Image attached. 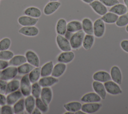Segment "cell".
<instances>
[{
  "label": "cell",
  "mask_w": 128,
  "mask_h": 114,
  "mask_svg": "<svg viewBox=\"0 0 128 114\" xmlns=\"http://www.w3.org/2000/svg\"><path fill=\"white\" fill-rule=\"evenodd\" d=\"M84 36L85 33L82 30L74 33L69 40L72 49L76 50L80 48L82 46Z\"/></svg>",
  "instance_id": "obj_1"
},
{
  "label": "cell",
  "mask_w": 128,
  "mask_h": 114,
  "mask_svg": "<svg viewBox=\"0 0 128 114\" xmlns=\"http://www.w3.org/2000/svg\"><path fill=\"white\" fill-rule=\"evenodd\" d=\"M18 74L17 67L9 65L0 72V79L6 81L13 79Z\"/></svg>",
  "instance_id": "obj_2"
},
{
  "label": "cell",
  "mask_w": 128,
  "mask_h": 114,
  "mask_svg": "<svg viewBox=\"0 0 128 114\" xmlns=\"http://www.w3.org/2000/svg\"><path fill=\"white\" fill-rule=\"evenodd\" d=\"M20 90L22 95L26 97L31 94L32 89V83L28 78V74L24 75L20 80Z\"/></svg>",
  "instance_id": "obj_3"
},
{
  "label": "cell",
  "mask_w": 128,
  "mask_h": 114,
  "mask_svg": "<svg viewBox=\"0 0 128 114\" xmlns=\"http://www.w3.org/2000/svg\"><path fill=\"white\" fill-rule=\"evenodd\" d=\"M104 84L106 92L111 95H116L122 93V90L119 85L112 80L104 82Z\"/></svg>",
  "instance_id": "obj_4"
},
{
  "label": "cell",
  "mask_w": 128,
  "mask_h": 114,
  "mask_svg": "<svg viewBox=\"0 0 128 114\" xmlns=\"http://www.w3.org/2000/svg\"><path fill=\"white\" fill-rule=\"evenodd\" d=\"M94 34L97 38L102 37L105 32V24L101 18L96 19L93 23Z\"/></svg>",
  "instance_id": "obj_5"
},
{
  "label": "cell",
  "mask_w": 128,
  "mask_h": 114,
  "mask_svg": "<svg viewBox=\"0 0 128 114\" xmlns=\"http://www.w3.org/2000/svg\"><path fill=\"white\" fill-rule=\"evenodd\" d=\"M102 104L98 102H87L82 104L81 110L86 113H94L98 111Z\"/></svg>",
  "instance_id": "obj_6"
},
{
  "label": "cell",
  "mask_w": 128,
  "mask_h": 114,
  "mask_svg": "<svg viewBox=\"0 0 128 114\" xmlns=\"http://www.w3.org/2000/svg\"><path fill=\"white\" fill-rule=\"evenodd\" d=\"M56 42L58 47L62 51H71L72 47L70 41L64 36L60 35H57L56 37Z\"/></svg>",
  "instance_id": "obj_7"
},
{
  "label": "cell",
  "mask_w": 128,
  "mask_h": 114,
  "mask_svg": "<svg viewBox=\"0 0 128 114\" xmlns=\"http://www.w3.org/2000/svg\"><path fill=\"white\" fill-rule=\"evenodd\" d=\"M18 33L28 37H35L39 33L38 29L34 26H22L18 31Z\"/></svg>",
  "instance_id": "obj_8"
},
{
  "label": "cell",
  "mask_w": 128,
  "mask_h": 114,
  "mask_svg": "<svg viewBox=\"0 0 128 114\" xmlns=\"http://www.w3.org/2000/svg\"><path fill=\"white\" fill-rule=\"evenodd\" d=\"M25 57L26 59V62L32 65L34 67H39L40 59L37 54L34 51L29 50L26 51Z\"/></svg>",
  "instance_id": "obj_9"
},
{
  "label": "cell",
  "mask_w": 128,
  "mask_h": 114,
  "mask_svg": "<svg viewBox=\"0 0 128 114\" xmlns=\"http://www.w3.org/2000/svg\"><path fill=\"white\" fill-rule=\"evenodd\" d=\"M38 21V18H34L26 15L21 16L18 17V22L22 26H35Z\"/></svg>",
  "instance_id": "obj_10"
},
{
  "label": "cell",
  "mask_w": 128,
  "mask_h": 114,
  "mask_svg": "<svg viewBox=\"0 0 128 114\" xmlns=\"http://www.w3.org/2000/svg\"><path fill=\"white\" fill-rule=\"evenodd\" d=\"M89 5L92 10L100 16H102L107 13L108 10L106 6L100 1H94L92 3H90Z\"/></svg>",
  "instance_id": "obj_11"
},
{
  "label": "cell",
  "mask_w": 128,
  "mask_h": 114,
  "mask_svg": "<svg viewBox=\"0 0 128 114\" xmlns=\"http://www.w3.org/2000/svg\"><path fill=\"white\" fill-rule=\"evenodd\" d=\"M42 87H50L58 82V79L52 76H47L42 77L38 81Z\"/></svg>",
  "instance_id": "obj_12"
},
{
  "label": "cell",
  "mask_w": 128,
  "mask_h": 114,
  "mask_svg": "<svg viewBox=\"0 0 128 114\" xmlns=\"http://www.w3.org/2000/svg\"><path fill=\"white\" fill-rule=\"evenodd\" d=\"M92 86L94 92L100 97L102 99H104L106 98V91L104 84L102 82L94 80L92 83Z\"/></svg>",
  "instance_id": "obj_13"
},
{
  "label": "cell",
  "mask_w": 128,
  "mask_h": 114,
  "mask_svg": "<svg viewBox=\"0 0 128 114\" xmlns=\"http://www.w3.org/2000/svg\"><path fill=\"white\" fill-rule=\"evenodd\" d=\"M60 5V3L58 1H50L44 6V13L46 16L50 15L59 8Z\"/></svg>",
  "instance_id": "obj_14"
},
{
  "label": "cell",
  "mask_w": 128,
  "mask_h": 114,
  "mask_svg": "<svg viewBox=\"0 0 128 114\" xmlns=\"http://www.w3.org/2000/svg\"><path fill=\"white\" fill-rule=\"evenodd\" d=\"M111 79L118 84H121L122 82V73L120 68L117 66H113L110 70Z\"/></svg>",
  "instance_id": "obj_15"
},
{
  "label": "cell",
  "mask_w": 128,
  "mask_h": 114,
  "mask_svg": "<svg viewBox=\"0 0 128 114\" xmlns=\"http://www.w3.org/2000/svg\"><path fill=\"white\" fill-rule=\"evenodd\" d=\"M74 58V54L73 52L71 51H63L58 55L56 60L58 62L66 64L72 61Z\"/></svg>",
  "instance_id": "obj_16"
},
{
  "label": "cell",
  "mask_w": 128,
  "mask_h": 114,
  "mask_svg": "<svg viewBox=\"0 0 128 114\" xmlns=\"http://www.w3.org/2000/svg\"><path fill=\"white\" fill-rule=\"evenodd\" d=\"M40 98L47 105L51 102L52 98V91L50 87H42Z\"/></svg>",
  "instance_id": "obj_17"
},
{
  "label": "cell",
  "mask_w": 128,
  "mask_h": 114,
  "mask_svg": "<svg viewBox=\"0 0 128 114\" xmlns=\"http://www.w3.org/2000/svg\"><path fill=\"white\" fill-rule=\"evenodd\" d=\"M92 78L94 80L104 83L111 80L110 74L106 71L100 70L95 72L92 75Z\"/></svg>",
  "instance_id": "obj_18"
},
{
  "label": "cell",
  "mask_w": 128,
  "mask_h": 114,
  "mask_svg": "<svg viewBox=\"0 0 128 114\" xmlns=\"http://www.w3.org/2000/svg\"><path fill=\"white\" fill-rule=\"evenodd\" d=\"M23 96L20 90H17L6 94V104L12 105Z\"/></svg>",
  "instance_id": "obj_19"
},
{
  "label": "cell",
  "mask_w": 128,
  "mask_h": 114,
  "mask_svg": "<svg viewBox=\"0 0 128 114\" xmlns=\"http://www.w3.org/2000/svg\"><path fill=\"white\" fill-rule=\"evenodd\" d=\"M102 100L100 97L95 92H88L84 94L80 98V100L84 103L98 102Z\"/></svg>",
  "instance_id": "obj_20"
},
{
  "label": "cell",
  "mask_w": 128,
  "mask_h": 114,
  "mask_svg": "<svg viewBox=\"0 0 128 114\" xmlns=\"http://www.w3.org/2000/svg\"><path fill=\"white\" fill-rule=\"evenodd\" d=\"M66 64L58 62L54 66L51 75L54 77L58 78L64 73L66 70Z\"/></svg>",
  "instance_id": "obj_21"
},
{
  "label": "cell",
  "mask_w": 128,
  "mask_h": 114,
  "mask_svg": "<svg viewBox=\"0 0 128 114\" xmlns=\"http://www.w3.org/2000/svg\"><path fill=\"white\" fill-rule=\"evenodd\" d=\"M25 110L28 113H32L36 107V98L32 95H30L24 98Z\"/></svg>",
  "instance_id": "obj_22"
},
{
  "label": "cell",
  "mask_w": 128,
  "mask_h": 114,
  "mask_svg": "<svg viewBox=\"0 0 128 114\" xmlns=\"http://www.w3.org/2000/svg\"><path fill=\"white\" fill-rule=\"evenodd\" d=\"M82 30L86 34L93 35V23L88 18H86L82 20Z\"/></svg>",
  "instance_id": "obj_23"
},
{
  "label": "cell",
  "mask_w": 128,
  "mask_h": 114,
  "mask_svg": "<svg viewBox=\"0 0 128 114\" xmlns=\"http://www.w3.org/2000/svg\"><path fill=\"white\" fill-rule=\"evenodd\" d=\"M26 62V59L24 55H14L9 61V65L18 67V66Z\"/></svg>",
  "instance_id": "obj_24"
},
{
  "label": "cell",
  "mask_w": 128,
  "mask_h": 114,
  "mask_svg": "<svg viewBox=\"0 0 128 114\" xmlns=\"http://www.w3.org/2000/svg\"><path fill=\"white\" fill-rule=\"evenodd\" d=\"M109 11L118 16H121L128 13L127 7L124 4L120 3L112 7Z\"/></svg>",
  "instance_id": "obj_25"
},
{
  "label": "cell",
  "mask_w": 128,
  "mask_h": 114,
  "mask_svg": "<svg viewBox=\"0 0 128 114\" xmlns=\"http://www.w3.org/2000/svg\"><path fill=\"white\" fill-rule=\"evenodd\" d=\"M24 15L34 18H38L41 16L42 12L40 9L36 7H29L24 11Z\"/></svg>",
  "instance_id": "obj_26"
},
{
  "label": "cell",
  "mask_w": 128,
  "mask_h": 114,
  "mask_svg": "<svg viewBox=\"0 0 128 114\" xmlns=\"http://www.w3.org/2000/svg\"><path fill=\"white\" fill-rule=\"evenodd\" d=\"M54 66V63L52 61H48L40 67L41 77L51 75Z\"/></svg>",
  "instance_id": "obj_27"
},
{
  "label": "cell",
  "mask_w": 128,
  "mask_h": 114,
  "mask_svg": "<svg viewBox=\"0 0 128 114\" xmlns=\"http://www.w3.org/2000/svg\"><path fill=\"white\" fill-rule=\"evenodd\" d=\"M20 87V81L18 79H12L7 83L5 94L18 90Z\"/></svg>",
  "instance_id": "obj_28"
},
{
  "label": "cell",
  "mask_w": 128,
  "mask_h": 114,
  "mask_svg": "<svg viewBox=\"0 0 128 114\" xmlns=\"http://www.w3.org/2000/svg\"><path fill=\"white\" fill-rule=\"evenodd\" d=\"M56 32L58 35L64 36L67 31V23L65 19H59L56 24Z\"/></svg>",
  "instance_id": "obj_29"
},
{
  "label": "cell",
  "mask_w": 128,
  "mask_h": 114,
  "mask_svg": "<svg viewBox=\"0 0 128 114\" xmlns=\"http://www.w3.org/2000/svg\"><path fill=\"white\" fill-rule=\"evenodd\" d=\"M82 104L78 101H72L64 105V109L66 111L75 113L76 111L80 110Z\"/></svg>",
  "instance_id": "obj_30"
},
{
  "label": "cell",
  "mask_w": 128,
  "mask_h": 114,
  "mask_svg": "<svg viewBox=\"0 0 128 114\" xmlns=\"http://www.w3.org/2000/svg\"><path fill=\"white\" fill-rule=\"evenodd\" d=\"M80 30H82V24L80 22L74 20L67 23V31L74 33Z\"/></svg>",
  "instance_id": "obj_31"
},
{
  "label": "cell",
  "mask_w": 128,
  "mask_h": 114,
  "mask_svg": "<svg viewBox=\"0 0 128 114\" xmlns=\"http://www.w3.org/2000/svg\"><path fill=\"white\" fill-rule=\"evenodd\" d=\"M118 16L112 12H107L104 15L102 16L101 19L106 24H114L116 22Z\"/></svg>",
  "instance_id": "obj_32"
},
{
  "label": "cell",
  "mask_w": 128,
  "mask_h": 114,
  "mask_svg": "<svg viewBox=\"0 0 128 114\" xmlns=\"http://www.w3.org/2000/svg\"><path fill=\"white\" fill-rule=\"evenodd\" d=\"M28 78L32 83L38 82L40 78V67H34V69L28 74Z\"/></svg>",
  "instance_id": "obj_33"
},
{
  "label": "cell",
  "mask_w": 128,
  "mask_h": 114,
  "mask_svg": "<svg viewBox=\"0 0 128 114\" xmlns=\"http://www.w3.org/2000/svg\"><path fill=\"white\" fill-rule=\"evenodd\" d=\"M94 41V38L92 35L86 34L84 37L82 45L84 49L88 50L92 47Z\"/></svg>",
  "instance_id": "obj_34"
},
{
  "label": "cell",
  "mask_w": 128,
  "mask_h": 114,
  "mask_svg": "<svg viewBox=\"0 0 128 114\" xmlns=\"http://www.w3.org/2000/svg\"><path fill=\"white\" fill-rule=\"evenodd\" d=\"M34 67L32 65L26 62L17 67L18 72V74L21 75L27 74H28Z\"/></svg>",
  "instance_id": "obj_35"
},
{
  "label": "cell",
  "mask_w": 128,
  "mask_h": 114,
  "mask_svg": "<svg viewBox=\"0 0 128 114\" xmlns=\"http://www.w3.org/2000/svg\"><path fill=\"white\" fill-rule=\"evenodd\" d=\"M14 113L18 114L22 112L25 109L24 107V99L21 98L16 101L12 106Z\"/></svg>",
  "instance_id": "obj_36"
},
{
  "label": "cell",
  "mask_w": 128,
  "mask_h": 114,
  "mask_svg": "<svg viewBox=\"0 0 128 114\" xmlns=\"http://www.w3.org/2000/svg\"><path fill=\"white\" fill-rule=\"evenodd\" d=\"M42 87L39 84L38 82H36L32 84L31 94L35 98H38L40 97V93L42 91Z\"/></svg>",
  "instance_id": "obj_37"
},
{
  "label": "cell",
  "mask_w": 128,
  "mask_h": 114,
  "mask_svg": "<svg viewBox=\"0 0 128 114\" xmlns=\"http://www.w3.org/2000/svg\"><path fill=\"white\" fill-rule=\"evenodd\" d=\"M36 106L42 113H46L48 110V105L46 104L40 97L36 98Z\"/></svg>",
  "instance_id": "obj_38"
},
{
  "label": "cell",
  "mask_w": 128,
  "mask_h": 114,
  "mask_svg": "<svg viewBox=\"0 0 128 114\" xmlns=\"http://www.w3.org/2000/svg\"><path fill=\"white\" fill-rule=\"evenodd\" d=\"M116 24L118 27H123L128 24V13L118 17Z\"/></svg>",
  "instance_id": "obj_39"
},
{
  "label": "cell",
  "mask_w": 128,
  "mask_h": 114,
  "mask_svg": "<svg viewBox=\"0 0 128 114\" xmlns=\"http://www.w3.org/2000/svg\"><path fill=\"white\" fill-rule=\"evenodd\" d=\"M12 44L11 40L8 37H5L0 40V51L8 50Z\"/></svg>",
  "instance_id": "obj_40"
},
{
  "label": "cell",
  "mask_w": 128,
  "mask_h": 114,
  "mask_svg": "<svg viewBox=\"0 0 128 114\" xmlns=\"http://www.w3.org/2000/svg\"><path fill=\"white\" fill-rule=\"evenodd\" d=\"M14 56V53L9 50L0 51V59L9 61Z\"/></svg>",
  "instance_id": "obj_41"
},
{
  "label": "cell",
  "mask_w": 128,
  "mask_h": 114,
  "mask_svg": "<svg viewBox=\"0 0 128 114\" xmlns=\"http://www.w3.org/2000/svg\"><path fill=\"white\" fill-rule=\"evenodd\" d=\"M1 114H12L14 113L13 108L12 105L6 104L1 106L0 108Z\"/></svg>",
  "instance_id": "obj_42"
},
{
  "label": "cell",
  "mask_w": 128,
  "mask_h": 114,
  "mask_svg": "<svg viewBox=\"0 0 128 114\" xmlns=\"http://www.w3.org/2000/svg\"><path fill=\"white\" fill-rule=\"evenodd\" d=\"M106 7H112L114 5L119 4L118 0H99Z\"/></svg>",
  "instance_id": "obj_43"
},
{
  "label": "cell",
  "mask_w": 128,
  "mask_h": 114,
  "mask_svg": "<svg viewBox=\"0 0 128 114\" xmlns=\"http://www.w3.org/2000/svg\"><path fill=\"white\" fill-rule=\"evenodd\" d=\"M7 83H8L7 81L0 79V93L5 94Z\"/></svg>",
  "instance_id": "obj_44"
},
{
  "label": "cell",
  "mask_w": 128,
  "mask_h": 114,
  "mask_svg": "<svg viewBox=\"0 0 128 114\" xmlns=\"http://www.w3.org/2000/svg\"><path fill=\"white\" fill-rule=\"evenodd\" d=\"M122 49L126 53H128V40H124L120 44Z\"/></svg>",
  "instance_id": "obj_45"
},
{
  "label": "cell",
  "mask_w": 128,
  "mask_h": 114,
  "mask_svg": "<svg viewBox=\"0 0 128 114\" xmlns=\"http://www.w3.org/2000/svg\"><path fill=\"white\" fill-rule=\"evenodd\" d=\"M9 66V63L8 61L0 59V70H2Z\"/></svg>",
  "instance_id": "obj_46"
},
{
  "label": "cell",
  "mask_w": 128,
  "mask_h": 114,
  "mask_svg": "<svg viewBox=\"0 0 128 114\" xmlns=\"http://www.w3.org/2000/svg\"><path fill=\"white\" fill-rule=\"evenodd\" d=\"M6 104V96L4 94H2L0 93V105L2 106Z\"/></svg>",
  "instance_id": "obj_47"
},
{
  "label": "cell",
  "mask_w": 128,
  "mask_h": 114,
  "mask_svg": "<svg viewBox=\"0 0 128 114\" xmlns=\"http://www.w3.org/2000/svg\"><path fill=\"white\" fill-rule=\"evenodd\" d=\"M72 34H73V33L70 32L68 31H66V33H65L64 35V37L66 39H67L68 40H70V38H71V37H72Z\"/></svg>",
  "instance_id": "obj_48"
},
{
  "label": "cell",
  "mask_w": 128,
  "mask_h": 114,
  "mask_svg": "<svg viewBox=\"0 0 128 114\" xmlns=\"http://www.w3.org/2000/svg\"><path fill=\"white\" fill-rule=\"evenodd\" d=\"M32 114H41L42 113L37 107H35V108L34 109L33 111H32Z\"/></svg>",
  "instance_id": "obj_49"
},
{
  "label": "cell",
  "mask_w": 128,
  "mask_h": 114,
  "mask_svg": "<svg viewBox=\"0 0 128 114\" xmlns=\"http://www.w3.org/2000/svg\"><path fill=\"white\" fill-rule=\"evenodd\" d=\"M74 113L76 114H86L83 111H82L81 109L80 110H79L77 111H76Z\"/></svg>",
  "instance_id": "obj_50"
},
{
  "label": "cell",
  "mask_w": 128,
  "mask_h": 114,
  "mask_svg": "<svg viewBox=\"0 0 128 114\" xmlns=\"http://www.w3.org/2000/svg\"><path fill=\"white\" fill-rule=\"evenodd\" d=\"M84 2L87 3V4H90V3H92V2H93L94 0H82Z\"/></svg>",
  "instance_id": "obj_51"
},
{
  "label": "cell",
  "mask_w": 128,
  "mask_h": 114,
  "mask_svg": "<svg viewBox=\"0 0 128 114\" xmlns=\"http://www.w3.org/2000/svg\"><path fill=\"white\" fill-rule=\"evenodd\" d=\"M124 5L128 7V0H124Z\"/></svg>",
  "instance_id": "obj_52"
},
{
  "label": "cell",
  "mask_w": 128,
  "mask_h": 114,
  "mask_svg": "<svg viewBox=\"0 0 128 114\" xmlns=\"http://www.w3.org/2000/svg\"><path fill=\"white\" fill-rule=\"evenodd\" d=\"M64 114H74V113L72 112H71V111H67L66 112H64Z\"/></svg>",
  "instance_id": "obj_53"
},
{
  "label": "cell",
  "mask_w": 128,
  "mask_h": 114,
  "mask_svg": "<svg viewBox=\"0 0 128 114\" xmlns=\"http://www.w3.org/2000/svg\"><path fill=\"white\" fill-rule=\"evenodd\" d=\"M126 31L128 33V24L126 26Z\"/></svg>",
  "instance_id": "obj_54"
},
{
  "label": "cell",
  "mask_w": 128,
  "mask_h": 114,
  "mask_svg": "<svg viewBox=\"0 0 128 114\" xmlns=\"http://www.w3.org/2000/svg\"><path fill=\"white\" fill-rule=\"evenodd\" d=\"M50 1H58V0H50Z\"/></svg>",
  "instance_id": "obj_55"
},
{
  "label": "cell",
  "mask_w": 128,
  "mask_h": 114,
  "mask_svg": "<svg viewBox=\"0 0 128 114\" xmlns=\"http://www.w3.org/2000/svg\"><path fill=\"white\" fill-rule=\"evenodd\" d=\"M0 108H1V107H0Z\"/></svg>",
  "instance_id": "obj_56"
},
{
  "label": "cell",
  "mask_w": 128,
  "mask_h": 114,
  "mask_svg": "<svg viewBox=\"0 0 128 114\" xmlns=\"http://www.w3.org/2000/svg\"><path fill=\"white\" fill-rule=\"evenodd\" d=\"M127 9H128V6L127 7Z\"/></svg>",
  "instance_id": "obj_57"
}]
</instances>
